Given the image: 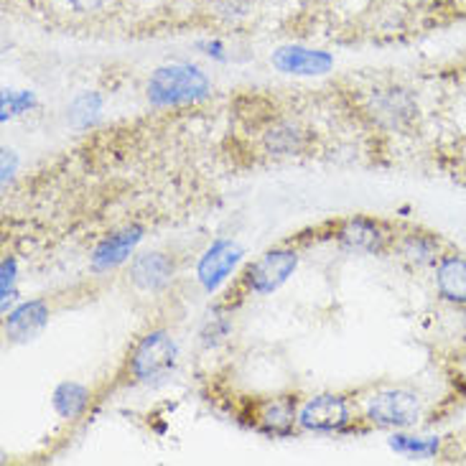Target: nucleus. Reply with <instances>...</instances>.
I'll list each match as a JSON object with an SVG mask.
<instances>
[{"label":"nucleus","instance_id":"14","mask_svg":"<svg viewBox=\"0 0 466 466\" xmlns=\"http://www.w3.org/2000/svg\"><path fill=\"white\" fill-rule=\"evenodd\" d=\"M392 250L413 268H433L443 255L441 239L426 229H408L392 239Z\"/></svg>","mask_w":466,"mask_h":466},{"label":"nucleus","instance_id":"9","mask_svg":"<svg viewBox=\"0 0 466 466\" xmlns=\"http://www.w3.org/2000/svg\"><path fill=\"white\" fill-rule=\"evenodd\" d=\"M337 239L347 250L354 252H367V255H378V252H385L392 245L390 229L385 228L380 219L375 217H350L344 219L337 229Z\"/></svg>","mask_w":466,"mask_h":466},{"label":"nucleus","instance_id":"1","mask_svg":"<svg viewBox=\"0 0 466 466\" xmlns=\"http://www.w3.org/2000/svg\"><path fill=\"white\" fill-rule=\"evenodd\" d=\"M212 79L202 66L191 62H174L156 66L146 82V100L158 110L189 107L209 100Z\"/></svg>","mask_w":466,"mask_h":466},{"label":"nucleus","instance_id":"13","mask_svg":"<svg viewBox=\"0 0 466 466\" xmlns=\"http://www.w3.org/2000/svg\"><path fill=\"white\" fill-rule=\"evenodd\" d=\"M433 286L439 299L451 306H466V258L459 252H443L433 265Z\"/></svg>","mask_w":466,"mask_h":466},{"label":"nucleus","instance_id":"19","mask_svg":"<svg viewBox=\"0 0 466 466\" xmlns=\"http://www.w3.org/2000/svg\"><path fill=\"white\" fill-rule=\"evenodd\" d=\"M102 107H105V97L100 92H79L66 107V123L75 130H87L100 120Z\"/></svg>","mask_w":466,"mask_h":466},{"label":"nucleus","instance_id":"17","mask_svg":"<svg viewBox=\"0 0 466 466\" xmlns=\"http://www.w3.org/2000/svg\"><path fill=\"white\" fill-rule=\"evenodd\" d=\"M89 400H92V392L75 380H64L56 385V390L51 392V405L62 420H76L79 416H85Z\"/></svg>","mask_w":466,"mask_h":466},{"label":"nucleus","instance_id":"20","mask_svg":"<svg viewBox=\"0 0 466 466\" xmlns=\"http://www.w3.org/2000/svg\"><path fill=\"white\" fill-rule=\"evenodd\" d=\"M229 334H232V319L228 311H212L199 329V341L207 350H212V347H219L222 341H228Z\"/></svg>","mask_w":466,"mask_h":466},{"label":"nucleus","instance_id":"2","mask_svg":"<svg viewBox=\"0 0 466 466\" xmlns=\"http://www.w3.org/2000/svg\"><path fill=\"white\" fill-rule=\"evenodd\" d=\"M178 341L166 329H151L127 354V378L138 385H161L177 372Z\"/></svg>","mask_w":466,"mask_h":466},{"label":"nucleus","instance_id":"11","mask_svg":"<svg viewBox=\"0 0 466 466\" xmlns=\"http://www.w3.org/2000/svg\"><path fill=\"white\" fill-rule=\"evenodd\" d=\"M270 64L280 75L290 76H324L334 69V56L329 51L309 49L299 44H289L273 51Z\"/></svg>","mask_w":466,"mask_h":466},{"label":"nucleus","instance_id":"26","mask_svg":"<svg viewBox=\"0 0 466 466\" xmlns=\"http://www.w3.org/2000/svg\"><path fill=\"white\" fill-rule=\"evenodd\" d=\"M15 166H18V156L13 151H3V184H8L15 174Z\"/></svg>","mask_w":466,"mask_h":466},{"label":"nucleus","instance_id":"10","mask_svg":"<svg viewBox=\"0 0 466 466\" xmlns=\"http://www.w3.org/2000/svg\"><path fill=\"white\" fill-rule=\"evenodd\" d=\"M146 235V228L140 225H127V228L117 229L113 235L102 238L95 250L89 255V268L95 273H107V270H115L123 263H127L133 258V252L140 245V239Z\"/></svg>","mask_w":466,"mask_h":466},{"label":"nucleus","instance_id":"16","mask_svg":"<svg viewBox=\"0 0 466 466\" xmlns=\"http://www.w3.org/2000/svg\"><path fill=\"white\" fill-rule=\"evenodd\" d=\"M265 153L276 156V158H286V156H296L306 148L309 136L299 123L293 120H276L265 127V133L260 136Z\"/></svg>","mask_w":466,"mask_h":466},{"label":"nucleus","instance_id":"8","mask_svg":"<svg viewBox=\"0 0 466 466\" xmlns=\"http://www.w3.org/2000/svg\"><path fill=\"white\" fill-rule=\"evenodd\" d=\"M174 276H177V263L171 255L161 250L133 255L130 268H127V280L140 293H161L171 286Z\"/></svg>","mask_w":466,"mask_h":466},{"label":"nucleus","instance_id":"23","mask_svg":"<svg viewBox=\"0 0 466 466\" xmlns=\"http://www.w3.org/2000/svg\"><path fill=\"white\" fill-rule=\"evenodd\" d=\"M217 15L228 18V21H238L245 18L252 8V0H212Z\"/></svg>","mask_w":466,"mask_h":466},{"label":"nucleus","instance_id":"7","mask_svg":"<svg viewBox=\"0 0 466 466\" xmlns=\"http://www.w3.org/2000/svg\"><path fill=\"white\" fill-rule=\"evenodd\" d=\"M245 250L232 239H215L207 250L202 252L197 263V283L202 286L204 293L215 296L217 290L235 276V270L242 263Z\"/></svg>","mask_w":466,"mask_h":466},{"label":"nucleus","instance_id":"25","mask_svg":"<svg viewBox=\"0 0 466 466\" xmlns=\"http://www.w3.org/2000/svg\"><path fill=\"white\" fill-rule=\"evenodd\" d=\"M107 3H110V0H64V5H69V8L76 13L100 11L102 5H107Z\"/></svg>","mask_w":466,"mask_h":466},{"label":"nucleus","instance_id":"21","mask_svg":"<svg viewBox=\"0 0 466 466\" xmlns=\"http://www.w3.org/2000/svg\"><path fill=\"white\" fill-rule=\"evenodd\" d=\"M36 107V95L31 89H5L3 92V123L18 117V115L31 113Z\"/></svg>","mask_w":466,"mask_h":466},{"label":"nucleus","instance_id":"12","mask_svg":"<svg viewBox=\"0 0 466 466\" xmlns=\"http://www.w3.org/2000/svg\"><path fill=\"white\" fill-rule=\"evenodd\" d=\"M49 303L44 299H31V301L18 303L5 314L3 331L13 344H24V341L36 339L38 334L49 324Z\"/></svg>","mask_w":466,"mask_h":466},{"label":"nucleus","instance_id":"5","mask_svg":"<svg viewBox=\"0 0 466 466\" xmlns=\"http://www.w3.org/2000/svg\"><path fill=\"white\" fill-rule=\"evenodd\" d=\"M365 110L378 127L388 130V133H400L416 123L418 100L410 89L390 85V87L372 89L367 95Z\"/></svg>","mask_w":466,"mask_h":466},{"label":"nucleus","instance_id":"15","mask_svg":"<svg viewBox=\"0 0 466 466\" xmlns=\"http://www.w3.org/2000/svg\"><path fill=\"white\" fill-rule=\"evenodd\" d=\"M255 423L258 429L273 436H289L290 431L299 426V405L296 398L283 395V398H268L258 405L255 410Z\"/></svg>","mask_w":466,"mask_h":466},{"label":"nucleus","instance_id":"4","mask_svg":"<svg viewBox=\"0 0 466 466\" xmlns=\"http://www.w3.org/2000/svg\"><path fill=\"white\" fill-rule=\"evenodd\" d=\"M301 255L296 248H273L263 252L258 260L248 263V268L239 276V286L252 296H270L278 289L289 283L293 273L299 270Z\"/></svg>","mask_w":466,"mask_h":466},{"label":"nucleus","instance_id":"22","mask_svg":"<svg viewBox=\"0 0 466 466\" xmlns=\"http://www.w3.org/2000/svg\"><path fill=\"white\" fill-rule=\"evenodd\" d=\"M15 280H18V260L8 255L5 260H3V268H0V296H3V314H8L11 311L13 301H15V296H18V290H15Z\"/></svg>","mask_w":466,"mask_h":466},{"label":"nucleus","instance_id":"18","mask_svg":"<svg viewBox=\"0 0 466 466\" xmlns=\"http://www.w3.org/2000/svg\"><path fill=\"white\" fill-rule=\"evenodd\" d=\"M388 446L398 456H405L410 461H429L436 459L441 451V439L439 436H416V433H405V431H392Z\"/></svg>","mask_w":466,"mask_h":466},{"label":"nucleus","instance_id":"3","mask_svg":"<svg viewBox=\"0 0 466 466\" xmlns=\"http://www.w3.org/2000/svg\"><path fill=\"white\" fill-rule=\"evenodd\" d=\"M423 416L420 395L405 388H385L362 400V420L382 431H408Z\"/></svg>","mask_w":466,"mask_h":466},{"label":"nucleus","instance_id":"24","mask_svg":"<svg viewBox=\"0 0 466 466\" xmlns=\"http://www.w3.org/2000/svg\"><path fill=\"white\" fill-rule=\"evenodd\" d=\"M197 49L202 51L204 56L215 59V62H228V46L219 41V38H207V41H199Z\"/></svg>","mask_w":466,"mask_h":466},{"label":"nucleus","instance_id":"6","mask_svg":"<svg viewBox=\"0 0 466 466\" xmlns=\"http://www.w3.org/2000/svg\"><path fill=\"white\" fill-rule=\"evenodd\" d=\"M352 405L339 392L314 395L299 408V429L306 433H319V436L341 433L352 426Z\"/></svg>","mask_w":466,"mask_h":466}]
</instances>
